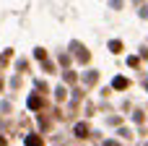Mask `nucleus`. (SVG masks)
I'll return each instance as SVG.
<instances>
[{"label": "nucleus", "mask_w": 148, "mask_h": 146, "mask_svg": "<svg viewBox=\"0 0 148 146\" xmlns=\"http://www.w3.org/2000/svg\"><path fill=\"white\" fill-rule=\"evenodd\" d=\"M75 136H78V138H88V125H86V123H78V125H75Z\"/></svg>", "instance_id": "1"}, {"label": "nucleus", "mask_w": 148, "mask_h": 146, "mask_svg": "<svg viewBox=\"0 0 148 146\" xmlns=\"http://www.w3.org/2000/svg\"><path fill=\"white\" fill-rule=\"evenodd\" d=\"M26 146H44V141H42L39 136H29V138H26Z\"/></svg>", "instance_id": "2"}, {"label": "nucleus", "mask_w": 148, "mask_h": 146, "mask_svg": "<svg viewBox=\"0 0 148 146\" xmlns=\"http://www.w3.org/2000/svg\"><path fill=\"white\" fill-rule=\"evenodd\" d=\"M114 89H127V78H114Z\"/></svg>", "instance_id": "3"}, {"label": "nucleus", "mask_w": 148, "mask_h": 146, "mask_svg": "<svg viewBox=\"0 0 148 146\" xmlns=\"http://www.w3.org/2000/svg\"><path fill=\"white\" fill-rule=\"evenodd\" d=\"M29 107H31V110L42 107V99H39V97H31V99H29Z\"/></svg>", "instance_id": "4"}, {"label": "nucleus", "mask_w": 148, "mask_h": 146, "mask_svg": "<svg viewBox=\"0 0 148 146\" xmlns=\"http://www.w3.org/2000/svg\"><path fill=\"white\" fill-rule=\"evenodd\" d=\"M109 50H112V52H120V50H122V42H109Z\"/></svg>", "instance_id": "5"}, {"label": "nucleus", "mask_w": 148, "mask_h": 146, "mask_svg": "<svg viewBox=\"0 0 148 146\" xmlns=\"http://www.w3.org/2000/svg\"><path fill=\"white\" fill-rule=\"evenodd\" d=\"M107 146H120V144L117 141H107Z\"/></svg>", "instance_id": "6"}, {"label": "nucleus", "mask_w": 148, "mask_h": 146, "mask_svg": "<svg viewBox=\"0 0 148 146\" xmlns=\"http://www.w3.org/2000/svg\"><path fill=\"white\" fill-rule=\"evenodd\" d=\"M0 146H5V138H3V136H0Z\"/></svg>", "instance_id": "7"}]
</instances>
